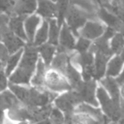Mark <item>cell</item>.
<instances>
[{
  "mask_svg": "<svg viewBox=\"0 0 124 124\" xmlns=\"http://www.w3.org/2000/svg\"><path fill=\"white\" fill-rule=\"evenodd\" d=\"M39 58L40 56L37 46L33 44L27 43L23 48L22 57L17 68L9 78V82L13 84L29 85L36 71Z\"/></svg>",
  "mask_w": 124,
  "mask_h": 124,
  "instance_id": "obj_1",
  "label": "cell"
},
{
  "mask_svg": "<svg viewBox=\"0 0 124 124\" xmlns=\"http://www.w3.org/2000/svg\"><path fill=\"white\" fill-rule=\"evenodd\" d=\"M122 3H123V5H124V0H122Z\"/></svg>",
  "mask_w": 124,
  "mask_h": 124,
  "instance_id": "obj_45",
  "label": "cell"
},
{
  "mask_svg": "<svg viewBox=\"0 0 124 124\" xmlns=\"http://www.w3.org/2000/svg\"><path fill=\"white\" fill-rule=\"evenodd\" d=\"M122 95H124V85H123V88H122Z\"/></svg>",
  "mask_w": 124,
  "mask_h": 124,
  "instance_id": "obj_41",
  "label": "cell"
},
{
  "mask_svg": "<svg viewBox=\"0 0 124 124\" xmlns=\"http://www.w3.org/2000/svg\"><path fill=\"white\" fill-rule=\"evenodd\" d=\"M75 90L78 93L82 103L84 102V103L89 104L94 107L97 106V100L95 97V93H96L95 81H93V80L82 81V83Z\"/></svg>",
  "mask_w": 124,
  "mask_h": 124,
  "instance_id": "obj_7",
  "label": "cell"
},
{
  "mask_svg": "<svg viewBox=\"0 0 124 124\" xmlns=\"http://www.w3.org/2000/svg\"><path fill=\"white\" fill-rule=\"evenodd\" d=\"M124 46V38L121 35V33H117L115 34L110 42V48L112 50V52L114 53H118L120 51H122V48Z\"/></svg>",
  "mask_w": 124,
  "mask_h": 124,
  "instance_id": "obj_28",
  "label": "cell"
},
{
  "mask_svg": "<svg viewBox=\"0 0 124 124\" xmlns=\"http://www.w3.org/2000/svg\"><path fill=\"white\" fill-rule=\"evenodd\" d=\"M49 29H48V41L47 43L58 46H59V36L61 31V26L58 24L56 18L48 19Z\"/></svg>",
  "mask_w": 124,
  "mask_h": 124,
  "instance_id": "obj_21",
  "label": "cell"
},
{
  "mask_svg": "<svg viewBox=\"0 0 124 124\" xmlns=\"http://www.w3.org/2000/svg\"><path fill=\"white\" fill-rule=\"evenodd\" d=\"M13 124H29L28 121H22V122H13Z\"/></svg>",
  "mask_w": 124,
  "mask_h": 124,
  "instance_id": "obj_38",
  "label": "cell"
},
{
  "mask_svg": "<svg viewBox=\"0 0 124 124\" xmlns=\"http://www.w3.org/2000/svg\"><path fill=\"white\" fill-rule=\"evenodd\" d=\"M54 107L58 108L61 111L64 112L65 116L71 115L75 112L76 108L82 103L78 93L75 90L72 89L70 91L61 93L56 97L54 100Z\"/></svg>",
  "mask_w": 124,
  "mask_h": 124,
  "instance_id": "obj_4",
  "label": "cell"
},
{
  "mask_svg": "<svg viewBox=\"0 0 124 124\" xmlns=\"http://www.w3.org/2000/svg\"><path fill=\"white\" fill-rule=\"evenodd\" d=\"M22 53H23V49L14 53V54H11L10 58L8 59L7 63L5 65V73H6L8 78H10V76L17 68V66H18V64L20 62V59L22 57Z\"/></svg>",
  "mask_w": 124,
  "mask_h": 124,
  "instance_id": "obj_24",
  "label": "cell"
},
{
  "mask_svg": "<svg viewBox=\"0 0 124 124\" xmlns=\"http://www.w3.org/2000/svg\"><path fill=\"white\" fill-rule=\"evenodd\" d=\"M90 46H91L90 40H88L86 38H83V37H79L78 42L76 43L75 49L78 51V53H82V52L88 51V48Z\"/></svg>",
  "mask_w": 124,
  "mask_h": 124,
  "instance_id": "obj_29",
  "label": "cell"
},
{
  "mask_svg": "<svg viewBox=\"0 0 124 124\" xmlns=\"http://www.w3.org/2000/svg\"><path fill=\"white\" fill-rule=\"evenodd\" d=\"M122 65H123V59L119 56H115L108 63V70H107V75L108 77H114V76L118 75L120 73Z\"/></svg>",
  "mask_w": 124,
  "mask_h": 124,
  "instance_id": "obj_26",
  "label": "cell"
},
{
  "mask_svg": "<svg viewBox=\"0 0 124 124\" xmlns=\"http://www.w3.org/2000/svg\"><path fill=\"white\" fill-rule=\"evenodd\" d=\"M97 16L100 17L102 20H104L110 28H113L114 30H119L121 28L122 25V21L111 12H109L108 10L105 9V8H101L98 9L97 11Z\"/></svg>",
  "mask_w": 124,
  "mask_h": 124,
  "instance_id": "obj_16",
  "label": "cell"
},
{
  "mask_svg": "<svg viewBox=\"0 0 124 124\" xmlns=\"http://www.w3.org/2000/svg\"><path fill=\"white\" fill-rule=\"evenodd\" d=\"M47 70H48V67L45 64V62L41 58H39L36 71L31 79V83H30L31 86L41 89V90L46 89V76Z\"/></svg>",
  "mask_w": 124,
  "mask_h": 124,
  "instance_id": "obj_10",
  "label": "cell"
},
{
  "mask_svg": "<svg viewBox=\"0 0 124 124\" xmlns=\"http://www.w3.org/2000/svg\"><path fill=\"white\" fill-rule=\"evenodd\" d=\"M97 98L102 105L103 110L105 111L106 115L113 121L120 120L122 116V110L120 107V103L115 102L111 98H109L105 91L104 88L99 87L97 88Z\"/></svg>",
  "mask_w": 124,
  "mask_h": 124,
  "instance_id": "obj_5",
  "label": "cell"
},
{
  "mask_svg": "<svg viewBox=\"0 0 124 124\" xmlns=\"http://www.w3.org/2000/svg\"><path fill=\"white\" fill-rule=\"evenodd\" d=\"M42 19L41 16H38L37 14H33L31 16H28L25 20H24V29H25V33L27 36V41L28 43L32 44L36 35L37 30L39 29L40 25L42 24Z\"/></svg>",
  "mask_w": 124,
  "mask_h": 124,
  "instance_id": "obj_12",
  "label": "cell"
},
{
  "mask_svg": "<svg viewBox=\"0 0 124 124\" xmlns=\"http://www.w3.org/2000/svg\"><path fill=\"white\" fill-rule=\"evenodd\" d=\"M13 6L12 0H0V13L8 14Z\"/></svg>",
  "mask_w": 124,
  "mask_h": 124,
  "instance_id": "obj_31",
  "label": "cell"
},
{
  "mask_svg": "<svg viewBox=\"0 0 124 124\" xmlns=\"http://www.w3.org/2000/svg\"><path fill=\"white\" fill-rule=\"evenodd\" d=\"M25 18L26 17H24V16L15 15V16L10 17L8 27L13 33H15L16 36L20 37L21 39H23L25 42L28 43L27 36H26V33H25V29H24V20H25Z\"/></svg>",
  "mask_w": 124,
  "mask_h": 124,
  "instance_id": "obj_15",
  "label": "cell"
},
{
  "mask_svg": "<svg viewBox=\"0 0 124 124\" xmlns=\"http://www.w3.org/2000/svg\"><path fill=\"white\" fill-rule=\"evenodd\" d=\"M52 1H54V2H58L59 0H52Z\"/></svg>",
  "mask_w": 124,
  "mask_h": 124,
  "instance_id": "obj_44",
  "label": "cell"
},
{
  "mask_svg": "<svg viewBox=\"0 0 124 124\" xmlns=\"http://www.w3.org/2000/svg\"><path fill=\"white\" fill-rule=\"evenodd\" d=\"M120 32H121V35L124 38V22H122V25H121V28H120Z\"/></svg>",
  "mask_w": 124,
  "mask_h": 124,
  "instance_id": "obj_37",
  "label": "cell"
},
{
  "mask_svg": "<svg viewBox=\"0 0 124 124\" xmlns=\"http://www.w3.org/2000/svg\"><path fill=\"white\" fill-rule=\"evenodd\" d=\"M36 14L45 19L56 18L57 16V4L52 0H38Z\"/></svg>",
  "mask_w": 124,
  "mask_h": 124,
  "instance_id": "obj_8",
  "label": "cell"
},
{
  "mask_svg": "<svg viewBox=\"0 0 124 124\" xmlns=\"http://www.w3.org/2000/svg\"><path fill=\"white\" fill-rule=\"evenodd\" d=\"M94 60H95V57L93 55L92 50L82 52V53H78L77 55H74L71 58V62L74 65L77 64V65L80 66L81 70L90 68V67H94Z\"/></svg>",
  "mask_w": 124,
  "mask_h": 124,
  "instance_id": "obj_18",
  "label": "cell"
},
{
  "mask_svg": "<svg viewBox=\"0 0 124 124\" xmlns=\"http://www.w3.org/2000/svg\"><path fill=\"white\" fill-rule=\"evenodd\" d=\"M35 124H51V123L49 122V120H48V119H46V120H43V121L37 122V123H35Z\"/></svg>",
  "mask_w": 124,
  "mask_h": 124,
  "instance_id": "obj_36",
  "label": "cell"
},
{
  "mask_svg": "<svg viewBox=\"0 0 124 124\" xmlns=\"http://www.w3.org/2000/svg\"><path fill=\"white\" fill-rule=\"evenodd\" d=\"M97 16V15L89 14L80 8L70 4V7L68 9L67 15H66V24L69 26V28L72 30L75 36H78V29H81L84 24L87 22V18H94Z\"/></svg>",
  "mask_w": 124,
  "mask_h": 124,
  "instance_id": "obj_2",
  "label": "cell"
},
{
  "mask_svg": "<svg viewBox=\"0 0 124 124\" xmlns=\"http://www.w3.org/2000/svg\"><path fill=\"white\" fill-rule=\"evenodd\" d=\"M10 21V16L8 14H4V13H0V29L8 26V23Z\"/></svg>",
  "mask_w": 124,
  "mask_h": 124,
  "instance_id": "obj_32",
  "label": "cell"
},
{
  "mask_svg": "<svg viewBox=\"0 0 124 124\" xmlns=\"http://www.w3.org/2000/svg\"><path fill=\"white\" fill-rule=\"evenodd\" d=\"M115 80H116V82H117L118 84H123V83H124V70L122 71V73L120 74V76H119Z\"/></svg>",
  "mask_w": 124,
  "mask_h": 124,
  "instance_id": "obj_34",
  "label": "cell"
},
{
  "mask_svg": "<svg viewBox=\"0 0 124 124\" xmlns=\"http://www.w3.org/2000/svg\"><path fill=\"white\" fill-rule=\"evenodd\" d=\"M91 1H93V2H95V3L100 4L102 7H104V6L108 2V0H91Z\"/></svg>",
  "mask_w": 124,
  "mask_h": 124,
  "instance_id": "obj_35",
  "label": "cell"
},
{
  "mask_svg": "<svg viewBox=\"0 0 124 124\" xmlns=\"http://www.w3.org/2000/svg\"><path fill=\"white\" fill-rule=\"evenodd\" d=\"M109 56H107L102 53H96L95 54V60H94V69H95V78H101L105 75L106 71V65L108 60Z\"/></svg>",
  "mask_w": 124,
  "mask_h": 124,
  "instance_id": "obj_22",
  "label": "cell"
},
{
  "mask_svg": "<svg viewBox=\"0 0 124 124\" xmlns=\"http://www.w3.org/2000/svg\"><path fill=\"white\" fill-rule=\"evenodd\" d=\"M64 75L68 78V80H69V82H70V84H71L73 89H77L82 83V79H81L82 76L78 73V71L77 70L76 66L72 62H70V64L68 65Z\"/></svg>",
  "mask_w": 124,
  "mask_h": 124,
  "instance_id": "obj_20",
  "label": "cell"
},
{
  "mask_svg": "<svg viewBox=\"0 0 124 124\" xmlns=\"http://www.w3.org/2000/svg\"><path fill=\"white\" fill-rule=\"evenodd\" d=\"M119 124H124V115L121 116V118L119 120Z\"/></svg>",
  "mask_w": 124,
  "mask_h": 124,
  "instance_id": "obj_39",
  "label": "cell"
},
{
  "mask_svg": "<svg viewBox=\"0 0 124 124\" xmlns=\"http://www.w3.org/2000/svg\"><path fill=\"white\" fill-rule=\"evenodd\" d=\"M76 40H75V35L72 32V30L69 28V26L64 23L61 26V31H60V36H59V46L61 49L69 52L76 47Z\"/></svg>",
  "mask_w": 124,
  "mask_h": 124,
  "instance_id": "obj_9",
  "label": "cell"
},
{
  "mask_svg": "<svg viewBox=\"0 0 124 124\" xmlns=\"http://www.w3.org/2000/svg\"><path fill=\"white\" fill-rule=\"evenodd\" d=\"M48 120L51 124H66V116L64 112L56 107H52Z\"/></svg>",
  "mask_w": 124,
  "mask_h": 124,
  "instance_id": "obj_27",
  "label": "cell"
},
{
  "mask_svg": "<svg viewBox=\"0 0 124 124\" xmlns=\"http://www.w3.org/2000/svg\"><path fill=\"white\" fill-rule=\"evenodd\" d=\"M121 58L124 60V49L122 50V53H121Z\"/></svg>",
  "mask_w": 124,
  "mask_h": 124,
  "instance_id": "obj_40",
  "label": "cell"
},
{
  "mask_svg": "<svg viewBox=\"0 0 124 124\" xmlns=\"http://www.w3.org/2000/svg\"><path fill=\"white\" fill-rule=\"evenodd\" d=\"M37 49H38L40 58L45 62V64L47 67L50 66V64L57 52V46H55L49 43H46V44L38 46Z\"/></svg>",
  "mask_w": 124,
  "mask_h": 124,
  "instance_id": "obj_17",
  "label": "cell"
},
{
  "mask_svg": "<svg viewBox=\"0 0 124 124\" xmlns=\"http://www.w3.org/2000/svg\"><path fill=\"white\" fill-rule=\"evenodd\" d=\"M10 56H11V52L6 47V46L1 42L0 43V62L5 66Z\"/></svg>",
  "mask_w": 124,
  "mask_h": 124,
  "instance_id": "obj_30",
  "label": "cell"
},
{
  "mask_svg": "<svg viewBox=\"0 0 124 124\" xmlns=\"http://www.w3.org/2000/svg\"><path fill=\"white\" fill-rule=\"evenodd\" d=\"M1 42L6 46V47L9 49L11 54H14L21 49L24 48L27 42H25L20 37L16 36L15 33H13L8 26H5L2 28V38Z\"/></svg>",
  "mask_w": 124,
  "mask_h": 124,
  "instance_id": "obj_6",
  "label": "cell"
},
{
  "mask_svg": "<svg viewBox=\"0 0 124 124\" xmlns=\"http://www.w3.org/2000/svg\"><path fill=\"white\" fill-rule=\"evenodd\" d=\"M74 1H76V0H70V3H73Z\"/></svg>",
  "mask_w": 124,
  "mask_h": 124,
  "instance_id": "obj_42",
  "label": "cell"
},
{
  "mask_svg": "<svg viewBox=\"0 0 124 124\" xmlns=\"http://www.w3.org/2000/svg\"><path fill=\"white\" fill-rule=\"evenodd\" d=\"M48 29H49V23L47 19H44L42 24L40 25L39 29L36 32L34 41H33V45L35 46H40L46 43H47L48 41Z\"/></svg>",
  "mask_w": 124,
  "mask_h": 124,
  "instance_id": "obj_19",
  "label": "cell"
},
{
  "mask_svg": "<svg viewBox=\"0 0 124 124\" xmlns=\"http://www.w3.org/2000/svg\"><path fill=\"white\" fill-rule=\"evenodd\" d=\"M70 62H71V58L68 55V52L57 46V52L50 64V68H52L62 74H65L66 69H67L68 65L70 64Z\"/></svg>",
  "mask_w": 124,
  "mask_h": 124,
  "instance_id": "obj_14",
  "label": "cell"
},
{
  "mask_svg": "<svg viewBox=\"0 0 124 124\" xmlns=\"http://www.w3.org/2000/svg\"><path fill=\"white\" fill-rule=\"evenodd\" d=\"M114 29L113 28H110V27H108L106 30H105V33L103 34V37L104 38H106L107 40H108V39H112V37L115 35L114 34Z\"/></svg>",
  "mask_w": 124,
  "mask_h": 124,
  "instance_id": "obj_33",
  "label": "cell"
},
{
  "mask_svg": "<svg viewBox=\"0 0 124 124\" xmlns=\"http://www.w3.org/2000/svg\"><path fill=\"white\" fill-rule=\"evenodd\" d=\"M105 32V28L102 24H100L97 21H87L84 26L80 30V35L83 38H86L88 40H95L99 39L101 36H103Z\"/></svg>",
  "mask_w": 124,
  "mask_h": 124,
  "instance_id": "obj_11",
  "label": "cell"
},
{
  "mask_svg": "<svg viewBox=\"0 0 124 124\" xmlns=\"http://www.w3.org/2000/svg\"><path fill=\"white\" fill-rule=\"evenodd\" d=\"M102 84L108 91V93L111 96V99L117 103H120V93L118 89V83L116 82V80L108 77L102 80Z\"/></svg>",
  "mask_w": 124,
  "mask_h": 124,
  "instance_id": "obj_23",
  "label": "cell"
},
{
  "mask_svg": "<svg viewBox=\"0 0 124 124\" xmlns=\"http://www.w3.org/2000/svg\"><path fill=\"white\" fill-rule=\"evenodd\" d=\"M46 88L53 93H64L72 90L66 76L52 68H48L46 76Z\"/></svg>",
  "mask_w": 124,
  "mask_h": 124,
  "instance_id": "obj_3",
  "label": "cell"
},
{
  "mask_svg": "<svg viewBox=\"0 0 124 124\" xmlns=\"http://www.w3.org/2000/svg\"><path fill=\"white\" fill-rule=\"evenodd\" d=\"M38 0H17L15 4V15L27 17L36 12Z\"/></svg>",
  "mask_w": 124,
  "mask_h": 124,
  "instance_id": "obj_13",
  "label": "cell"
},
{
  "mask_svg": "<svg viewBox=\"0 0 124 124\" xmlns=\"http://www.w3.org/2000/svg\"><path fill=\"white\" fill-rule=\"evenodd\" d=\"M91 50L93 52H95V53L98 52V53L105 54L107 56H110L113 53L112 50H111V48L108 46V40L106 38H104L103 36L96 40V42L94 43V45L91 47Z\"/></svg>",
  "mask_w": 124,
  "mask_h": 124,
  "instance_id": "obj_25",
  "label": "cell"
},
{
  "mask_svg": "<svg viewBox=\"0 0 124 124\" xmlns=\"http://www.w3.org/2000/svg\"><path fill=\"white\" fill-rule=\"evenodd\" d=\"M108 124H116V123H114V122H111V123H108Z\"/></svg>",
  "mask_w": 124,
  "mask_h": 124,
  "instance_id": "obj_43",
  "label": "cell"
}]
</instances>
